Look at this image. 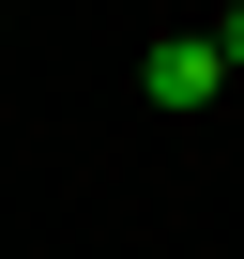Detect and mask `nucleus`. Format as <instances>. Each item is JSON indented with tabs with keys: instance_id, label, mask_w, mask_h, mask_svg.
<instances>
[{
	"instance_id": "obj_1",
	"label": "nucleus",
	"mask_w": 244,
	"mask_h": 259,
	"mask_svg": "<svg viewBox=\"0 0 244 259\" xmlns=\"http://www.w3.org/2000/svg\"><path fill=\"white\" fill-rule=\"evenodd\" d=\"M138 92H153V107H214V92H229V61H214V31H168V46L138 61Z\"/></svg>"
},
{
	"instance_id": "obj_2",
	"label": "nucleus",
	"mask_w": 244,
	"mask_h": 259,
	"mask_svg": "<svg viewBox=\"0 0 244 259\" xmlns=\"http://www.w3.org/2000/svg\"><path fill=\"white\" fill-rule=\"evenodd\" d=\"M214 61H244V16H229V31H214Z\"/></svg>"
}]
</instances>
